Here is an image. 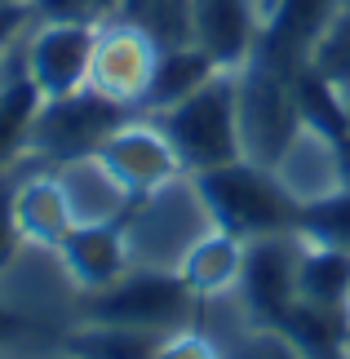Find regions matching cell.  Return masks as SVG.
Segmentation results:
<instances>
[{
    "mask_svg": "<svg viewBox=\"0 0 350 359\" xmlns=\"http://www.w3.org/2000/svg\"><path fill=\"white\" fill-rule=\"evenodd\" d=\"M40 359H80V355H72V351H67V346H62L58 355H40Z\"/></svg>",
    "mask_w": 350,
    "mask_h": 359,
    "instance_id": "cell-31",
    "label": "cell"
},
{
    "mask_svg": "<svg viewBox=\"0 0 350 359\" xmlns=\"http://www.w3.org/2000/svg\"><path fill=\"white\" fill-rule=\"evenodd\" d=\"M227 359H306L292 341L279 333V328H257L253 324V333H244L235 346L227 351Z\"/></svg>",
    "mask_w": 350,
    "mask_h": 359,
    "instance_id": "cell-24",
    "label": "cell"
},
{
    "mask_svg": "<svg viewBox=\"0 0 350 359\" xmlns=\"http://www.w3.org/2000/svg\"><path fill=\"white\" fill-rule=\"evenodd\" d=\"M58 266L80 293H97V288L116 284L124 271L133 266L129 240H124V222H97V226H76L72 236L58 244Z\"/></svg>",
    "mask_w": 350,
    "mask_h": 359,
    "instance_id": "cell-15",
    "label": "cell"
},
{
    "mask_svg": "<svg viewBox=\"0 0 350 359\" xmlns=\"http://www.w3.org/2000/svg\"><path fill=\"white\" fill-rule=\"evenodd\" d=\"M13 187H5L0 182V271L13 262V253H18V244H22V236H18V226H13Z\"/></svg>",
    "mask_w": 350,
    "mask_h": 359,
    "instance_id": "cell-27",
    "label": "cell"
},
{
    "mask_svg": "<svg viewBox=\"0 0 350 359\" xmlns=\"http://www.w3.org/2000/svg\"><path fill=\"white\" fill-rule=\"evenodd\" d=\"M346 5H350V0H346Z\"/></svg>",
    "mask_w": 350,
    "mask_h": 359,
    "instance_id": "cell-34",
    "label": "cell"
},
{
    "mask_svg": "<svg viewBox=\"0 0 350 359\" xmlns=\"http://www.w3.org/2000/svg\"><path fill=\"white\" fill-rule=\"evenodd\" d=\"M346 107H350V98H346Z\"/></svg>",
    "mask_w": 350,
    "mask_h": 359,
    "instance_id": "cell-33",
    "label": "cell"
},
{
    "mask_svg": "<svg viewBox=\"0 0 350 359\" xmlns=\"http://www.w3.org/2000/svg\"><path fill=\"white\" fill-rule=\"evenodd\" d=\"M292 98H297V116L306 129L332 137V142H346L350 137V107L346 93L332 85L328 76H319L311 62L292 72Z\"/></svg>",
    "mask_w": 350,
    "mask_h": 359,
    "instance_id": "cell-19",
    "label": "cell"
},
{
    "mask_svg": "<svg viewBox=\"0 0 350 359\" xmlns=\"http://www.w3.org/2000/svg\"><path fill=\"white\" fill-rule=\"evenodd\" d=\"M93 5H97V22H102V18H120L124 0H93Z\"/></svg>",
    "mask_w": 350,
    "mask_h": 359,
    "instance_id": "cell-30",
    "label": "cell"
},
{
    "mask_svg": "<svg viewBox=\"0 0 350 359\" xmlns=\"http://www.w3.org/2000/svg\"><path fill=\"white\" fill-rule=\"evenodd\" d=\"M311 67L350 98V5H342L337 18L328 22V32L319 36V45L311 49Z\"/></svg>",
    "mask_w": 350,
    "mask_h": 359,
    "instance_id": "cell-22",
    "label": "cell"
},
{
    "mask_svg": "<svg viewBox=\"0 0 350 359\" xmlns=\"http://www.w3.org/2000/svg\"><path fill=\"white\" fill-rule=\"evenodd\" d=\"M156 120L169 133V142L182 156V164H187V173H204V169H222V164L244 160L235 72H217L191 98L173 102L169 111H156Z\"/></svg>",
    "mask_w": 350,
    "mask_h": 359,
    "instance_id": "cell-2",
    "label": "cell"
},
{
    "mask_svg": "<svg viewBox=\"0 0 350 359\" xmlns=\"http://www.w3.org/2000/svg\"><path fill=\"white\" fill-rule=\"evenodd\" d=\"M164 333L147 328H120V324H76L62 346L80 359H156Z\"/></svg>",
    "mask_w": 350,
    "mask_h": 359,
    "instance_id": "cell-21",
    "label": "cell"
},
{
    "mask_svg": "<svg viewBox=\"0 0 350 359\" xmlns=\"http://www.w3.org/2000/svg\"><path fill=\"white\" fill-rule=\"evenodd\" d=\"M191 177L200 187L213 222L235 231V236H244V240L297 231V222H302V204L288 196L284 182L275 177V169H266V164L235 160V164L204 169V173H191Z\"/></svg>",
    "mask_w": 350,
    "mask_h": 359,
    "instance_id": "cell-1",
    "label": "cell"
},
{
    "mask_svg": "<svg viewBox=\"0 0 350 359\" xmlns=\"http://www.w3.org/2000/svg\"><path fill=\"white\" fill-rule=\"evenodd\" d=\"M217 72H227V67H217L200 45H195V40H182V45H160L156 76H151V89H147L142 111H147V116L169 111L173 102L191 98L200 85H208Z\"/></svg>",
    "mask_w": 350,
    "mask_h": 359,
    "instance_id": "cell-18",
    "label": "cell"
},
{
    "mask_svg": "<svg viewBox=\"0 0 350 359\" xmlns=\"http://www.w3.org/2000/svg\"><path fill=\"white\" fill-rule=\"evenodd\" d=\"M200 297L177 271L164 266H129L116 284L85 293L80 324H120V328H147V333H177L195 324Z\"/></svg>",
    "mask_w": 350,
    "mask_h": 359,
    "instance_id": "cell-3",
    "label": "cell"
},
{
    "mask_svg": "<svg viewBox=\"0 0 350 359\" xmlns=\"http://www.w3.org/2000/svg\"><path fill=\"white\" fill-rule=\"evenodd\" d=\"M302 231H279V236L248 240L244 275H240V302L244 315L257 328H279V320L297 306V266H302Z\"/></svg>",
    "mask_w": 350,
    "mask_h": 359,
    "instance_id": "cell-9",
    "label": "cell"
},
{
    "mask_svg": "<svg viewBox=\"0 0 350 359\" xmlns=\"http://www.w3.org/2000/svg\"><path fill=\"white\" fill-rule=\"evenodd\" d=\"M9 200H13V226H18L22 244L58 253V244L76 231L72 209H67V196H62L58 177H53V169L27 173L22 182H13Z\"/></svg>",
    "mask_w": 350,
    "mask_h": 359,
    "instance_id": "cell-16",
    "label": "cell"
},
{
    "mask_svg": "<svg viewBox=\"0 0 350 359\" xmlns=\"http://www.w3.org/2000/svg\"><path fill=\"white\" fill-rule=\"evenodd\" d=\"M275 177L284 182V191L302 204V209H311V204H319V200H328V196H337V191L350 187L342 142L306 129V124L284 147V156L275 160Z\"/></svg>",
    "mask_w": 350,
    "mask_h": 359,
    "instance_id": "cell-13",
    "label": "cell"
},
{
    "mask_svg": "<svg viewBox=\"0 0 350 359\" xmlns=\"http://www.w3.org/2000/svg\"><path fill=\"white\" fill-rule=\"evenodd\" d=\"M53 177H58L62 196H67V209H72V222L76 226H97V222H124L133 209V191L111 173V164L97 156H76V160H62L53 164Z\"/></svg>",
    "mask_w": 350,
    "mask_h": 359,
    "instance_id": "cell-14",
    "label": "cell"
},
{
    "mask_svg": "<svg viewBox=\"0 0 350 359\" xmlns=\"http://www.w3.org/2000/svg\"><path fill=\"white\" fill-rule=\"evenodd\" d=\"M97 156H102L111 164V173L133 191V200H142V196H151V191L187 177V164H182V156L173 151L169 133H164L160 120L147 116V111H133L102 142Z\"/></svg>",
    "mask_w": 350,
    "mask_h": 359,
    "instance_id": "cell-10",
    "label": "cell"
},
{
    "mask_svg": "<svg viewBox=\"0 0 350 359\" xmlns=\"http://www.w3.org/2000/svg\"><path fill=\"white\" fill-rule=\"evenodd\" d=\"M36 27V9L32 0H0V58L18 45V40Z\"/></svg>",
    "mask_w": 350,
    "mask_h": 359,
    "instance_id": "cell-26",
    "label": "cell"
},
{
    "mask_svg": "<svg viewBox=\"0 0 350 359\" xmlns=\"http://www.w3.org/2000/svg\"><path fill=\"white\" fill-rule=\"evenodd\" d=\"M346 0H257L262 9V36L253 58L297 72L311 62V49L319 45V36L328 32V22L337 18V9Z\"/></svg>",
    "mask_w": 350,
    "mask_h": 359,
    "instance_id": "cell-11",
    "label": "cell"
},
{
    "mask_svg": "<svg viewBox=\"0 0 350 359\" xmlns=\"http://www.w3.org/2000/svg\"><path fill=\"white\" fill-rule=\"evenodd\" d=\"M297 293H302V302H319V306H346V293H350V248L306 240L302 244V266H297Z\"/></svg>",
    "mask_w": 350,
    "mask_h": 359,
    "instance_id": "cell-20",
    "label": "cell"
},
{
    "mask_svg": "<svg viewBox=\"0 0 350 359\" xmlns=\"http://www.w3.org/2000/svg\"><path fill=\"white\" fill-rule=\"evenodd\" d=\"M129 116H133L129 107L102 98L97 89H80V93H67V98H40L32 124H27L22 151L45 164L93 156Z\"/></svg>",
    "mask_w": 350,
    "mask_h": 359,
    "instance_id": "cell-5",
    "label": "cell"
},
{
    "mask_svg": "<svg viewBox=\"0 0 350 359\" xmlns=\"http://www.w3.org/2000/svg\"><path fill=\"white\" fill-rule=\"evenodd\" d=\"M32 9L40 22H49V18H93L97 22L93 0H32Z\"/></svg>",
    "mask_w": 350,
    "mask_h": 359,
    "instance_id": "cell-28",
    "label": "cell"
},
{
    "mask_svg": "<svg viewBox=\"0 0 350 359\" xmlns=\"http://www.w3.org/2000/svg\"><path fill=\"white\" fill-rule=\"evenodd\" d=\"M213 226V213L195 187V177H177V182L151 191L129 209L124 217V240H129L133 266H164L177 271L182 253Z\"/></svg>",
    "mask_w": 350,
    "mask_h": 359,
    "instance_id": "cell-4",
    "label": "cell"
},
{
    "mask_svg": "<svg viewBox=\"0 0 350 359\" xmlns=\"http://www.w3.org/2000/svg\"><path fill=\"white\" fill-rule=\"evenodd\" d=\"M156 58H160V40L147 22H133V18L97 22L89 89L129 107V111H142L151 76H156Z\"/></svg>",
    "mask_w": 350,
    "mask_h": 359,
    "instance_id": "cell-7",
    "label": "cell"
},
{
    "mask_svg": "<svg viewBox=\"0 0 350 359\" xmlns=\"http://www.w3.org/2000/svg\"><path fill=\"white\" fill-rule=\"evenodd\" d=\"M244 253H248V240L213 222L187 253H182L177 275L191 284V293L200 302L235 293V288H240V275H244Z\"/></svg>",
    "mask_w": 350,
    "mask_h": 359,
    "instance_id": "cell-17",
    "label": "cell"
},
{
    "mask_svg": "<svg viewBox=\"0 0 350 359\" xmlns=\"http://www.w3.org/2000/svg\"><path fill=\"white\" fill-rule=\"evenodd\" d=\"M93 45L97 22L93 18H49L27 32L22 72L40 89V98H67L89 89L93 72Z\"/></svg>",
    "mask_w": 350,
    "mask_h": 359,
    "instance_id": "cell-8",
    "label": "cell"
},
{
    "mask_svg": "<svg viewBox=\"0 0 350 359\" xmlns=\"http://www.w3.org/2000/svg\"><path fill=\"white\" fill-rule=\"evenodd\" d=\"M297 231L315 244H337V248H350V187L337 191V196L311 204L302 209V222Z\"/></svg>",
    "mask_w": 350,
    "mask_h": 359,
    "instance_id": "cell-23",
    "label": "cell"
},
{
    "mask_svg": "<svg viewBox=\"0 0 350 359\" xmlns=\"http://www.w3.org/2000/svg\"><path fill=\"white\" fill-rule=\"evenodd\" d=\"M22 333H27V320L9 306V302H0V341H13V337H22Z\"/></svg>",
    "mask_w": 350,
    "mask_h": 359,
    "instance_id": "cell-29",
    "label": "cell"
},
{
    "mask_svg": "<svg viewBox=\"0 0 350 359\" xmlns=\"http://www.w3.org/2000/svg\"><path fill=\"white\" fill-rule=\"evenodd\" d=\"M156 359H227V351L191 324V328H177V333H164Z\"/></svg>",
    "mask_w": 350,
    "mask_h": 359,
    "instance_id": "cell-25",
    "label": "cell"
},
{
    "mask_svg": "<svg viewBox=\"0 0 350 359\" xmlns=\"http://www.w3.org/2000/svg\"><path fill=\"white\" fill-rule=\"evenodd\" d=\"M187 32L217 67L240 72L257 49L262 9L257 0H187Z\"/></svg>",
    "mask_w": 350,
    "mask_h": 359,
    "instance_id": "cell-12",
    "label": "cell"
},
{
    "mask_svg": "<svg viewBox=\"0 0 350 359\" xmlns=\"http://www.w3.org/2000/svg\"><path fill=\"white\" fill-rule=\"evenodd\" d=\"M346 311H350V293H346Z\"/></svg>",
    "mask_w": 350,
    "mask_h": 359,
    "instance_id": "cell-32",
    "label": "cell"
},
{
    "mask_svg": "<svg viewBox=\"0 0 350 359\" xmlns=\"http://www.w3.org/2000/svg\"><path fill=\"white\" fill-rule=\"evenodd\" d=\"M235 93H240V137H244V160L275 169L284 147L297 137L302 116L292 98V72L271 67L262 58H248L235 72Z\"/></svg>",
    "mask_w": 350,
    "mask_h": 359,
    "instance_id": "cell-6",
    "label": "cell"
}]
</instances>
